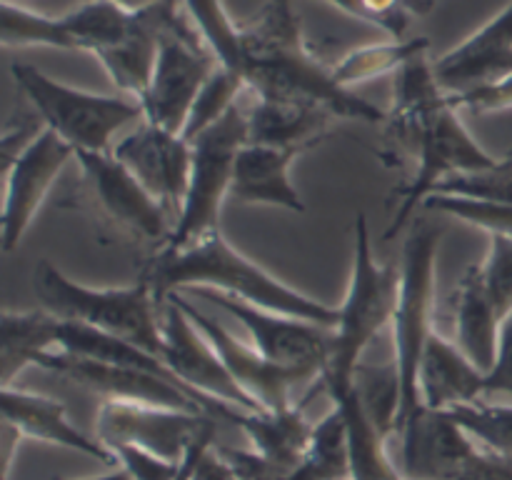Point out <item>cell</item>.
<instances>
[{
  "mask_svg": "<svg viewBox=\"0 0 512 480\" xmlns=\"http://www.w3.org/2000/svg\"><path fill=\"white\" fill-rule=\"evenodd\" d=\"M388 133L413 150L418 170L413 178L395 190L398 210L385 230L390 240L400 233L418 205L425 203L435 185L458 173L495 170L503 160L493 158L465 128L450 95L440 88L428 55L410 60L395 73L393 110L388 113Z\"/></svg>",
  "mask_w": 512,
  "mask_h": 480,
  "instance_id": "obj_1",
  "label": "cell"
},
{
  "mask_svg": "<svg viewBox=\"0 0 512 480\" xmlns=\"http://www.w3.org/2000/svg\"><path fill=\"white\" fill-rule=\"evenodd\" d=\"M245 88L255 98L318 105L335 118L380 123L388 113L335 83L303 38V23L290 3H268L250 25H240Z\"/></svg>",
  "mask_w": 512,
  "mask_h": 480,
  "instance_id": "obj_2",
  "label": "cell"
},
{
  "mask_svg": "<svg viewBox=\"0 0 512 480\" xmlns=\"http://www.w3.org/2000/svg\"><path fill=\"white\" fill-rule=\"evenodd\" d=\"M143 278L150 280L160 305H165V300L173 293L215 290L255 308L308 320L325 328H335L338 323V305H328L290 288L253 258L240 253L225 238L223 230L178 253H155Z\"/></svg>",
  "mask_w": 512,
  "mask_h": 480,
  "instance_id": "obj_3",
  "label": "cell"
},
{
  "mask_svg": "<svg viewBox=\"0 0 512 480\" xmlns=\"http://www.w3.org/2000/svg\"><path fill=\"white\" fill-rule=\"evenodd\" d=\"M353 268L345 300L338 305V323L333 328L328 360L320 383L330 398L345 393L353 385L355 368L363 363V353L380 330L393 325L400 293V268L375 260L370 243L368 215H355Z\"/></svg>",
  "mask_w": 512,
  "mask_h": 480,
  "instance_id": "obj_4",
  "label": "cell"
},
{
  "mask_svg": "<svg viewBox=\"0 0 512 480\" xmlns=\"http://www.w3.org/2000/svg\"><path fill=\"white\" fill-rule=\"evenodd\" d=\"M33 293L40 308L63 323L103 330L163 358L160 303L148 278L128 288H90L65 278L50 260H40L33 270Z\"/></svg>",
  "mask_w": 512,
  "mask_h": 480,
  "instance_id": "obj_5",
  "label": "cell"
},
{
  "mask_svg": "<svg viewBox=\"0 0 512 480\" xmlns=\"http://www.w3.org/2000/svg\"><path fill=\"white\" fill-rule=\"evenodd\" d=\"M15 85L35 105L45 128L53 130L75 153H110V140L130 120L143 118L138 100L73 88L33 65L15 63Z\"/></svg>",
  "mask_w": 512,
  "mask_h": 480,
  "instance_id": "obj_6",
  "label": "cell"
},
{
  "mask_svg": "<svg viewBox=\"0 0 512 480\" xmlns=\"http://www.w3.org/2000/svg\"><path fill=\"white\" fill-rule=\"evenodd\" d=\"M248 143V115L238 105L208 130L190 140L193 168H190L188 193H185L180 218L175 223L168 245L160 253H178L198 240L220 230L223 200L230 198L235 160Z\"/></svg>",
  "mask_w": 512,
  "mask_h": 480,
  "instance_id": "obj_7",
  "label": "cell"
},
{
  "mask_svg": "<svg viewBox=\"0 0 512 480\" xmlns=\"http://www.w3.org/2000/svg\"><path fill=\"white\" fill-rule=\"evenodd\" d=\"M440 228L433 223H418L410 230L400 263V293L393 318V340L400 385H403V420L420 408L418 373L423 350L433 335V295H435V258H438Z\"/></svg>",
  "mask_w": 512,
  "mask_h": 480,
  "instance_id": "obj_8",
  "label": "cell"
},
{
  "mask_svg": "<svg viewBox=\"0 0 512 480\" xmlns=\"http://www.w3.org/2000/svg\"><path fill=\"white\" fill-rule=\"evenodd\" d=\"M218 70V60L205 45L185 5H175L148 93L140 100L145 123L173 135H183L200 90Z\"/></svg>",
  "mask_w": 512,
  "mask_h": 480,
  "instance_id": "obj_9",
  "label": "cell"
},
{
  "mask_svg": "<svg viewBox=\"0 0 512 480\" xmlns=\"http://www.w3.org/2000/svg\"><path fill=\"white\" fill-rule=\"evenodd\" d=\"M160 330H163V363L170 373L200 400L213 408L215 420L225 418V410L233 408L265 413L243 388L233 380L218 350L210 345L203 330L188 318L173 298L165 300L160 310Z\"/></svg>",
  "mask_w": 512,
  "mask_h": 480,
  "instance_id": "obj_10",
  "label": "cell"
},
{
  "mask_svg": "<svg viewBox=\"0 0 512 480\" xmlns=\"http://www.w3.org/2000/svg\"><path fill=\"white\" fill-rule=\"evenodd\" d=\"M83 170L88 195L100 215L128 238L155 245H168L175 218L133 178L128 168L110 153H75Z\"/></svg>",
  "mask_w": 512,
  "mask_h": 480,
  "instance_id": "obj_11",
  "label": "cell"
},
{
  "mask_svg": "<svg viewBox=\"0 0 512 480\" xmlns=\"http://www.w3.org/2000/svg\"><path fill=\"white\" fill-rule=\"evenodd\" d=\"M395 433L400 435L395 465L403 480H460L483 455L453 415L428 405L415 408Z\"/></svg>",
  "mask_w": 512,
  "mask_h": 480,
  "instance_id": "obj_12",
  "label": "cell"
},
{
  "mask_svg": "<svg viewBox=\"0 0 512 480\" xmlns=\"http://www.w3.org/2000/svg\"><path fill=\"white\" fill-rule=\"evenodd\" d=\"M38 365L73 380L75 385L90 390V393L100 395L105 403L150 405V408L188 410V413L210 415L208 405L195 398L188 388L173 383V380L160 378V375L145 373V370L85 360L78 358V355L63 353V350L45 353L38 360Z\"/></svg>",
  "mask_w": 512,
  "mask_h": 480,
  "instance_id": "obj_13",
  "label": "cell"
},
{
  "mask_svg": "<svg viewBox=\"0 0 512 480\" xmlns=\"http://www.w3.org/2000/svg\"><path fill=\"white\" fill-rule=\"evenodd\" d=\"M75 158V150L60 140L53 130L43 128L35 140H30L18 155L3 160L5 198H3V250L13 253L23 235L28 233L35 213L58 175Z\"/></svg>",
  "mask_w": 512,
  "mask_h": 480,
  "instance_id": "obj_14",
  "label": "cell"
},
{
  "mask_svg": "<svg viewBox=\"0 0 512 480\" xmlns=\"http://www.w3.org/2000/svg\"><path fill=\"white\" fill-rule=\"evenodd\" d=\"M170 298L180 305V308L188 313V318L203 330L205 338L210 340L215 350H218L220 360L225 363L228 373L233 375L235 383L255 400L263 410H283L288 405H293L290 400V390L298 383L305 380H320L323 370L313 368V365H278L273 360L263 358L253 345L240 343L238 338L228 333L223 325L215 318H210L208 313L198 308V305L190 303L188 298H183L180 293H173Z\"/></svg>",
  "mask_w": 512,
  "mask_h": 480,
  "instance_id": "obj_15",
  "label": "cell"
},
{
  "mask_svg": "<svg viewBox=\"0 0 512 480\" xmlns=\"http://www.w3.org/2000/svg\"><path fill=\"white\" fill-rule=\"evenodd\" d=\"M208 433H215L213 418L188 410L103 403L98 413V438L105 445H135L173 463H183L188 450Z\"/></svg>",
  "mask_w": 512,
  "mask_h": 480,
  "instance_id": "obj_16",
  "label": "cell"
},
{
  "mask_svg": "<svg viewBox=\"0 0 512 480\" xmlns=\"http://www.w3.org/2000/svg\"><path fill=\"white\" fill-rule=\"evenodd\" d=\"M188 295L208 300L215 308L225 310L235 320H240V325L248 330L250 345L263 358L278 365H293V368H298V365H313L320 370L325 368L333 328L290 318V315L270 313V310L230 298V295L215 293V290H188Z\"/></svg>",
  "mask_w": 512,
  "mask_h": 480,
  "instance_id": "obj_17",
  "label": "cell"
},
{
  "mask_svg": "<svg viewBox=\"0 0 512 480\" xmlns=\"http://www.w3.org/2000/svg\"><path fill=\"white\" fill-rule=\"evenodd\" d=\"M113 155L178 223L193 168L188 140L143 123L115 145Z\"/></svg>",
  "mask_w": 512,
  "mask_h": 480,
  "instance_id": "obj_18",
  "label": "cell"
},
{
  "mask_svg": "<svg viewBox=\"0 0 512 480\" xmlns=\"http://www.w3.org/2000/svg\"><path fill=\"white\" fill-rule=\"evenodd\" d=\"M433 68L448 95L470 93L512 75V5L448 50Z\"/></svg>",
  "mask_w": 512,
  "mask_h": 480,
  "instance_id": "obj_19",
  "label": "cell"
},
{
  "mask_svg": "<svg viewBox=\"0 0 512 480\" xmlns=\"http://www.w3.org/2000/svg\"><path fill=\"white\" fill-rule=\"evenodd\" d=\"M0 405H3V423L13 425L23 438L75 450V453L103 460L110 468H118V460L110 453L108 445L100 438H90L83 430L75 428L65 413V405L58 400L10 385V388H3Z\"/></svg>",
  "mask_w": 512,
  "mask_h": 480,
  "instance_id": "obj_20",
  "label": "cell"
},
{
  "mask_svg": "<svg viewBox=\"0 0 512 480\" xmlns=\"http://www.w3.org/2000/svg\"><path fill=\"white\" fill-rule=\"evenodd\" d=\"M173 10L175 3L138 5V23H135L133 33L123 43L95 53L100 65L108 70L110 80L138 103L150 88L165 25H168Z\"/></svg>",
  "mask_w": 512,
  "mask_h": 480,
  "instance_id": "obj_21",
  "label": "cell"
},
{
  "mask_svg": "<svg viewBox=\"0 0 512 480\" xmlns=\"http://www.w3.org/2000/svg\"><path fill=\"white\" fill-rule=\"evenodd\" d=\"M300 150L270 148L245 143L235 160L230 200L243 205H273V208L305 213V203L290 180V168Z\"/></svg>",
  "mask_w": 512,
  "mask_h": 480,
  "instance_id": "obj_22",
  "label": "cell"
},
{
  "mask_svg": "<svg viewBox=\"0 0 512 480\" xmlns=\"http://www.w3.org/2000/svg\"><path fill=\"white\" fill-rule=\"evenodd\" d=\"M420 403L433 410H453L485 400V373H480L455 340L430 335L418 373Z\"/></svg>",
  "mask_w": 512,
  "mask_h": 480,
  "instance_id": "obj_23",
  "label": "cell"
},
{
  "mask_svg": "<svg viewBox=\"0 0 512 480\" xmlns=\"http://www.w3.org/2000/svg\"><path fill=\"white\" fill-rule=\"evenodd\" d=\"M233 425H238L250 440V450L258 453L260 458L268 460L273 468H278L285 478H290L298 463L303 460L308 450L310 438H313L315 425L305 418L303 405H288L283 410H255L233 408L225 410V418Z\"/></svg>",
  "mask_w": 512,
  "mask_h": 480,
  "instance_id": "obj_24",
  "label": "cell"
},
{
  "mask_svg": "<svg viewBox=\"0 0 512 480\" xmlns=\"http://www.w3.org/2000/svg\"><path fill=\"white\" fill-rule=\"evenodd\" d=\"M455 345L468 355L470 363L488 375L498 355L500 318L488 285L483 278V265H470L455 290Z\"/></svg>",
  "mask_w": 512,
  "mask_h": 480,
  "instance_id": "obj_25",
  "label": "cell"
},
{
  "mask_svg": "<svg viewBox=\"0 0 512 480\" xmlns=\"http://www.w3.org/2000/svg\"><path fill=\"white\" fill-rule=\"evenodd\" d=\"M248 143L270 145V148H288L305 153L328 135L330 110L318 105L285 103V100L255 98L248 110Z\"/></svg>",
  "mask_w": 512,
  "mask_h": 480,
  "instance_id": "obj_26",
  "label": "cell"
},
{
  "mask_svg": "<svg viewBox=\"0 0 512 480\" xmlns=\"http://www.w3.org/2000/svg\"><path fill=\"white\" fill-rule=\"evenodd\" d=\"M63 320L50 315L48 310H30L13 313L5 310L0 320V378L3 388H10L13 380L28 365H38L45 353L58 350Z\"/></svg>",
  "mask_w": 512,
  "mask_h": 480,
  "instance_id": "obj_27",
  "label": "cell"
},
{
  "mask_svg": "<svg viewBox=\"0 0 512 480\" xmlns=\"http://www.w3.org/2000/svg\"><path fill=\"white\" fill-rule=\"evenodd\" d=\"M333 405L343 413L348 430L350 480H403L388 450V435L365 415L353 385L345 393L335 395Z\"/></svg>",
  "mask_w": 512,
  "mask_h": 480,
  "instance_id": "obj_28",
  "label": "cell"
},
{
  "mask_svg": "<svg viewBox=\"0 0 512 480\" xmlns=\"http://www.w3.org/2000/svg\"><path fill=\"white\" fill-rule=\"evenodd\" d=\"M75 50L100 53L123 43L138 23V8L118 3H85L60 15Z\"/></svg>",
  "mask_w": 512,
  "mask_h": 480,
  "instance_id": "obj_29",
  "label": "cell"
},
{
  "mask_svg": "<svg viewBox=\"0 0 512 480\" xmlns=\"http://www.w3.org/2000/svg\"><path fill=\"white\" fill-rule=\"evenodd\" d=\"M288 480H350L348 430L335 405L315 423L308 450Z\"/></svg>",
  "mask_w": 512,
  "mask_h": 480,
  "instance_id": "obj_30",
  "label": "cell"
},
{
  "mask_svg": "<svg viewBox=\"0 0 512 480\" xmlns=\"http://www.w3.org/2000/svg\"><path fill=\"white\" fill-rule=\"evenodd\" d=\"M430 40L413 38V40H388V43L363 45V48L350 50L345 58H340L333 65V78L340 88L350 90V85L373 80L385 73H398L410 60L428 55Z\"/></svg>",
  "mask_w": 512,
  "mask_h": 480,
  "instance_id": "obj_31",
  "label": "cell"
},
{
  "mask_svg": "<svg viewBox=\"0 0 512 480\" xmlns=\"http://www.w3.org/2000/svg\"><path fill=\"white\" fill-rule=\"evenodd\" d=\"M353 393L358 395L365 415L390 438L398 430L400 408H403V385H400L398 365L360 363L353 375Z\"/></svg>",
  "mask_w": 512,
  "mask_h": 480,
  "instance_id": "obj_32",
  "label": "cell"
},
{
  "mask_svg": "<svg viewBox=\"0 0 512 480\" xmlns=\"http://www.w3.org/2000/svg\"><path fill=\"white\" fill-rule=\"evenodd\" d=\"M0 45L3 48L75 50L63 20L15 3L0 5Z\"/></svg>",
  "mask_w": 512,
  "mask_h": 480,
  "instance_id": "obj_33",
  "label": "cell"
},
{
  "mask_svg": "<svg viewBox=\"0 0 512 480\" xmlns=\"http://www.w3.org/2000/svg\"><path fill=\"white\" fill-rule=\"evenodd\" d=\"M445 413L453 415L455 423L483 450L495 455H512V405L478 400Z\"/></svg>",
  "mask_w": 512,
  "mask_h": 480,
  "instance_id": "obj_34",
  "label": "cell"
},
{
  "mask_svg": "<svg viewBox=\"0 0 512 480\" xmlns=\"http://www.w3.org/2000/svg\"><path fill=\"white\" fill-rule=\"evenodd\" d=\"M243 90V80L218 65V70L210 75V80L205 83V88L200 90L198 100H195L193 113H190L188 125H185L183 130V138L190 143V140L198 138L203 130H208L210 125L218 123L233 105H238Z\"/></svg>",
  "mask_w": 512,
  "mask_h": 480,
  "instance_id": "obj_35",
  "label": "cell"
},
{
  "mask_svg": "<svg viewBox=\"0 0 512 480\" xmlns=\"http://www.w3.org/2000/svg\"><path fill=\"white\" fill-rule=\"evenodd\" d=\"M423 208L435 213L453 215L463 223L488 230L490 235H512V205L495 200L463 198V195H430Z\"/></svg>",
  "mask_w": 512,
  "mask_h": 480,
  "instance_id": "obj_36",
  "label": "cell"
},
{
  "mask_svg": "<svg viewBox=\"0 0 512 480\" xmlns=\"http://www.w3.org/2000/svg\"><path fill=\"white\" fill-rule=\"evenodd\" d=\"M463 195V198L495 200V203L512 205V168L503 165L495 170H480V173H458L435 185L430 195ZM428 195V198H430ZM425 198V200H428Z\"/></svg>",
  "mask_w": 512,
  "mask_h": 480,
  "instance_id": "obj_37",
  "label": "cell"
},
{
  "mask_svg": "<svg viewBox=\"0 0 512 480\" xmlns=\"http://www.w3.org/2000/svg\"><path fill=\"white\" fill-rule=\"evenodd\" d=\"M480 265L490 298L505 320L512 313V235H490V253Z\"/></svg>",
  "mask_w": 512,
  "mask_h": 480,
  "instance_id": "obj_38",
  "label": "cell"
},
{
  "mask_svg": "<svg viewBox=\"0 0 512 480\" xmlns=\"http://www.w3.org/2000/svg\"><path fill=\"white\" fill-rule=\"evenodd\" d=\"M343 13H353L358 18L368 20V23L378 25L385 33H390V38L400 40L403 33L408 30V25L415 18H423L428 10H433V5H418V3H345L338 5Z\"/></svg>",
  "mask_w": 512,
  "mask_h": 480,
  "instance_id": "obj_39",
  "label": "cell"
},
{
  "mask_svg": "<svg viewBox=\"0 0 512 480\" xmlns=\"http://www.w3.org/2000/svg\"><path fill=\"white\" fill-rule=\"evenodd\" d=\"M108 448L118 460V468H123L133 480H178L183 468V463H173L135 445L110 443Z\"/></svg>",
  "mask_w": 512,
  "mask_h": 480,
  "instance_id": "obj_40",
  "label": "cell"
},
{
  "mask_svg": "<svg viewBox=\"0 0 512 480\" xmlns=\"http://www.w3.org/2000/svg\"><path fill=\"white\" fill-rule=\"evenodd\" d=\"M455 108H468L473 113H500V110L512 108V75L498 80L485 88L470 90L463 95H450Z\"/></svg>",
  "mask_w": 512,
  "mask_h": 480,
  "instance_id": "obj_41",
  "label": "cell"
},
{
  "mask_svg": "<svg viewBox=\"0 0 512 480\" xmlns=\"http://www.w3.org/2000/svg\"><path fill=\"white\" fill-rule=\"evenodd\" d=\"M485 395H508L512 398V313L503 320V328H500L495 365L485 375Z\"/></svg>",
  "mask_w": 512,
  "mask_h": 480,
  "instance_id": "obj_42",
  "label": "cell"
},
{
  "mask_svg": "<svg viewBox=\"0 0 512 480\" xmlns=\"http://www.w3.org/2000/svg\"><path fill=\"white\" fill-rule=\"evenodd\" d=\"M460 480H512V455H495L483 450L478 463Z\"/></svg>",
  "mask_w": 512,
  "mask_h": 480,
  "instance_id": "obj_43",
  "label": "cell"
},
{
  "mask_svg": "<svg viewBox=\"0 0 512 480\" xmlns=\"http://www.w3.org/2000/svg\"><path fill=\"white\" fill-rule=\"evenodd\" d=\"M190 480H245L243 475L235 473L223 458H220L218 450L210 445L203 455H200L198 465L193 470V478Z\"/></svg>",
  "mask_w": 512,
  "mask_h": 480,
  "instance_id": "obj_44",
  "label": "cell"
},
{
  "mask_svg": "<svg viewBox=\"0 0 512 480\" xmlns=\"http://www.w3.org/2000/svg\"><path fill=\"white\" fill-rule=\"evenodd\" d=\"M78 480H133L123 468H115L105 475H95V478H78Z\"/></svg>",
  "mask_w": 512,
  "mask_h": 480,
  "instance_id": "obj_45",
  "label": "cell"
},
{
  "mask_svg": "<svg viewBox=\"0 0 512 480\" xmlns=\"http://www.w3.org/2000/svg\"><path fill=\"white\" fill-rule=\"evenodd\" d=\"M503 160H505V165H510V168H512V150H510V153H508V155H505V158H503Z\"/></svg>",
  "mask_w": 512,
  "mask_h": 480,
  "instance_id": "obj_46",
  "label": "cell"
}]
</instances>
